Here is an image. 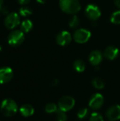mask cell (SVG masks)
Returning <instances> with one entry per match:
<instances>
[{
  "mask_svg": "<svg viewBox=\"0 0 120 121\" xmlns=\"http://www.w3.org/2000/svg\"><path fill=\"white\" fill-rule=\"evenodd\" d=\"M13 72L11 68L4 67L0 68V84H6L11 80Z\"/></svg>",
  "mask_w": 120,
  "mask_h": 121,
  "instance_id": "11",
  "label": "cell"
},
{
  "mask_svg": "<svg viewBox=\"0 0 120 121\" xmlns=\"http://www.w3.org/2000/svg\"><path fill=\"white\" fill-rule=\"evenodd\" d=\"M30 0H18V3L21 5H25L27 4H28L30 2Z\"/></svg>",
  "mask_w": 120,
  "mask_h": 121,
  "instance_id": "25",
  "label": "cell"
},
{
  "mask_svg": "<svg viewBox=\"0 0 120 121\" xmlns=\"http://www.w3.org/2000/svg\"><path fill=\"white\" fill-rule=\"evenodd\" d=\"M106 117L110 121H117L120 119V106L114 105L110 106L106 111Z\"/></svg>",
  "mask_w": 120,
  "mask_h": 121,
  "instance_id": "9",
  "label": "cell"
},
{
  "mask_svg": "<svg viewBox=\"0 0 120 121\" xmlns=\"http://www.w3.org/2000/svg\"><path fill=\"white\" fill-rule=\"evenodd\" d=\"M103 103H104L103 96L99 93H96L91 96L88 103V106L93 110H98L102 107Z\"/></svg>",
  "mask_w": 120,
  "mask_h": 121,
  "instance_id": "8",
  "label": "cell"
},
{
  "mask_svg": "<svg viewBox=\"0 0 120 121\" xmlns=\"http://www.w3.org/2000/svg\"><path fill=\"white\" fill-rule=\"evenodd\" d=\"M103 60V55L99 50H93L89 55V62L93 66H98Z\"/></svg>",
  "mask_w": 120,
  "mask_h": 121,
  "instance_id": "12",
  "label": "cell"
},
{
  "mask_svg": "<svg viewBox=\"0 0 120 121\" xmlns=\"http://www.w3.org/2000/svg\"><path fill=\"white\" fill-rule=\"evenodd\" d=\"M25 39L24 33L21 30H14L8 36V43L12 47H17L21 45Z\"/></svg>",
  "mask_w": 120,
  "mask_h": 121,
  "instance_id": "3",
  "label": "cell"
},
{
  "mask_svg": "<svg viewBox=\"0 0 120 121\" xmlns=\"http://www.w3.org/2000/svg\"><path fill=\"white\" fill-rule=\"evenodd\" d=\"M89 121H104L103 116L97 112H94L93 113H91Z\"/></svg>",
  "mask_w": 120,
  "mask_h": 121,
  "instance_id": "23",
  "label": "cell"
},
{
  "mask_svg": "<svg viewBox=\"0 0 120 121\" xmlns=\"http://www.w3.org/2000/svg\"><path fill=\"white\" fill-rule=\"evenodd\" d=\"M33 23L29 19H25L21 23V30L23 33H28L33 28Z\"/></svg>",
  "mask_w": 120,
  "mask_h": 121,
  "instance_id": "15",
  "label": "cell"
},
{
  "mask_svg": "<svg viewBox=\"0 0 120 121\" xmlns=\"http://www.w3.org/2000/svg\"><path fill=\"white\" fill-rule=\"evenodd\" d=\"M74 68L77 72H83L86 69V65L81 60H77L74 63Z\"/></svg>",
  "mask_w": 120,
  "mask_h": 121,
  "instance_id": "16",
  "label": "cell"
},
{
  "mask_svg": "<svg viewBox=\"0 0 120 121\" xmlns=\"http://www.w3.org/2000/svg\"><path fill=\"white\" fill-rule=\"evenodd\" d=\"M20 113L23 117H30L34 113V108L30 104H24L19 109Z\"/></svg>",
  "mask_w": 120,
  "mask_h": 121,
  "instance_id": "14",
  "label": "cell"
},
{
  "mask_svg": "<svg viewBox=\"0 0 120 121\" xmlns=\"http://www.w3.org/2000/svg\"><path fill=\"white\" fill-rule=\"evenodd\" d=\"M66 112H64L59 109H58L56 112L57 114V121H66L67 117L65 113Z\"/></svg>",
  "mask_w": 120,
  "mask_h": 121,
  "instance_id": "22",
  "label": "cell"
},
{
  "mask_svg": "<svg viewBox=\"0 0 120 121\" xmlns=\"http://www.w3.org/2000/svg\"><path fill=\"white\" fill-rule=\"evenodd\" d=\"M75 105V99L69 96L62 97L58 102V109L66 112L71 110Z\"/></svg>",
  "mask_w": 120,
  "mask_h": 121,
  "instance_id": "4",
  "label": "cell"
},
{
  "mask_svg": "<svg viewBox=\"0 0 120 121\" xmlns=\"http://www.w3.org/2000/svg\"><path fill=\"white\" fill-rule=\"evenodd\" d=\"M91 36V33L88 30L84 28L77 29L74 34V40L76 43L81 44L85 43L87 41H88Z\"/></svg>",
  "mask_w": 120,
  "mask_h": 121,
  "instance_id": "6",
  "label": "cell"
},
{
  "mask_svg": "<svg viewBox=\"0 0 120 121\" xmlns=\"http://www.w3.org/2000/svg\"><path fill=\"white\" fill-rule=\"evenodd\" d=\"M85 13L86 16L92 21L98 20L101 16L100 9L97 5L93 4H90L86 6Z\"/></svg>",
  "mask_w": 120,
  "mask_h": 121,
  "instance_id": "7",
  "label": "cell"
},
{
  "mask_svg": "<svg viewBox=\"0 0 120 121\" xmlns=\"http://www.w3.org/2000/svg\"><path fill=\"white\" fill-rule=\"evenodd\" d=\"M110 21L114 24H120V10L114 12L111 15Z\"/></svg>",
  "mask_w": 120,
  "mask_h": 121,
  "instance_id": "19",
  "label": "cell"
},
{
  "mask_svg": "<svg viewBox=\"0 0 120 121\" xmlns=\"http://www.w3.org/2000/svg\"><path fill=\"white\" fill-rule=\"evenodd\" d=\"M115 5L120 9V0H114Z\"/></svg>",
  "mask_w": 120,
  "mask_h": 121,
  "instance_id": "26",
  "label": "cell"
},
{
  "mask_svg": "<svg viewBox=\"0 0 120 121\" xmlns=\"http://www.w3.org/2000/svg\"><path fill=\"white\" fill-rule=\"evenodd\" d=\"M3 3H4V1L3 0H0V10L3 7Z\"/></svg>",
  "mask_w": 120,
  "mask_h": 121,
  "instance_id": "29",
  "label": "cell"
},
{
  "mask_svg": "<svg viewBox=\"0 0 120 121\" xmlns=\"http://www.w3.org/2000/svg\"><path fill=\"white\" fill-rule=\"evenodd\" d=\"M119 52L120 51L118 48H117L116 47L109 46L105 49L104 52V56L110 60H113L117 58L119 55Z\"/></svg>",
  "mask_w": 120,
  "mask_h": 121,
  "instance_id": "13",
  "label": "cell"
},
{
  "mask_svg": "<svg viewBox=\"0 0 120 121\" xmlns=\"http://www.w3.org/2000/svg\"><path fill=\"white\" fill-rule=\"evenodd\" d=\"M18 105L13 101L11 99H6L4 100L1 104L0 111L6 117H12L18 111Z\"/></svg>",
  "mask_w": 120,
  "mask_h": 121,
  "instance_id": "2",
  "label": "cell"
},
{
  "mask_svg": "<svg viewBox=\"0 0 120 121\" xmlns=\"http://www.w3.org/2000/svg\"><path fill=\"white\" fill-rule=\"evenodd\" d=\"M58 110L57 106L54 104V103H50L47 104L45 106V111L47 113H56L57 111Z\"/></svg>",
  "mask_w": 120,
  "mask_h": 121,
  "instance_id": "18",
  "label": "cell"
},
{
  "mask_svg": "<svg viewBox=\"0 0 120 121\" xmlns=\"http://www.w3.org/2000/svg\"><path fill=\"white\" fill-rule=\"evenodd\" d=\"M37 2L40 3V4H45L46 2V0H36Z\"/></svg>",
  "mask_w": 120,
  "mask_h": 121,
  "instance_id": "28",
  "label": "cell"
},
{
  "mask_svg": "<svg viewBox=\"0 0 120 121\" xmlns=\"http://www.w3.org/2000/svg\"><path fill=\"white\" fill-rule=\"evenodd\" d=\"M88 110L86 108H83L78 111L77 116L79 119H83L88 116Z\"/></svg>",
  "mask_w": 120,
  "mask_h": 121,
  "instance_id": "24",
  "label": "cell"
},
{
  "mask_svg": "<svg viewBox=\"0 0 120 121\" xmlns=\"http://www.w3.org/2000/svg\"><path fill=\"white\" fill-rule=\"evenodd\" d=\"M19 13L21 16L23 17H26L30 16V14H32V10L27 6H22L20 9H19Z\"/></svg>",
  "mask_w": 120,
  "mask_h": 121,
  "instance_id": "21",
  "label": "cell"
},
{
  "mask_svg": "<svg viewBox=\"0 0 120 121\" xmlns=\"http://www.w3.org/2000/svg\"><path fill=\"white\" fill-rule=\"evenodd\" d=\"M1 47L0 46V52H1Z\"/></svg>",
  "mask_w": 120,
  "mask_h": 121,
  "instance_id": "30",
  "label": "cell"
},
{
  "mask_svg": "<svg viewBox=\"0 0 120 121\" xmlns=\"http://www.w3.org/2000/svg\"><path fill=\"white\" fill-rule=\"evenodd\" d=\"M58 83H59L58 80H57V79H55V80H54V81L52 82V86H57V85L58 84Z\"/></svg>",
  "mask_w": 120,
  "mask_h": 121,
  "instance_id": "27",
  "label": "cell"
},
{
  "mask_svg": "<svg viewBox=\"0 0 120 121\" xmlns=\"http://www.w3.org/2000/svg\"><path fill=\"white\" fill-rule=\"evenodd\" d=\"M92 84H93V86L97 89H102L105 86L104 82L98 77L94 78L92 81Z\"/></svg>",
  "mask_w": 120,
  "mask_h": 121,
  "instance_id": "17",
  "label": "cell"
},
{
  "mask_svg": "<svg viewBox=\"0 0 120 121\" xmlns=\"http://www.w3.org/2000/svg\"><path fill=\"white\" fill-rule=\"evenodd\" d=\"M79 22L80 20L79 18V17L76 15H74L69 21V26L71 28H76V27L79 26Z\"/></svg>",
  "mask_w": 120,
  "mask_h": 121,
  "instance_id": "20",
  "label": "cell"
},
{
  "mask_svg": "<svg viewBox=\"0 0 120 121\" xmlns=\"http://www.w3.org/2000/svg\"><path fill=\"white\" fill-rule=\"evenodd\" d=\"M59 6L62 11L69 14H75L81 10L79 0H59Z\"/></svg>",
  "mask_w": 120,
  "mask_h": 121,
  "instance_id": "1",
  "label": "cell"
},
{
  "mask_svg": "<svg viewBox=\"0 0 120 121\" xmlns=\"http://www.w3.org/2000/svg\"><path fill=\"white\" fill-rule=\"evenodd\" d=\"M20 24V16L17 13L11 12L8 13L4 19V26L6 28L12 30Z\"/></svg>",
  "mask_w": 120,
  "mask_h": 121,
  "instance_id": "5",
  "label": "cell"
},
{
  "mask_svg": "<svg viewBox=\"0 0 120 121\" xmlns=\"http://www.w3.org/2000/svg\"><path fill=\"white\" fill-rule=\"evenodd\" d=\"M71 35L69 32L64 30L60 32L56 38L57 43L60 46H66L69 45L71 41Z\"/></svg>",
  "mask_w": 120,
  "mask_h": 121,
  "instance_id": "10",
  "label": "cell"
}]
</instances>
